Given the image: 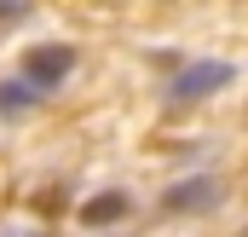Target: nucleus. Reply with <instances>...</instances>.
<instances>
[{"label":"nucleus","instance_id":"nucleus-5","mask_svg":"<svg viewBox=\"0 0 248 237\" xmlns=\"http://www.w3.org/2000/svg\"><path fill=\"white\" fill-rule=\"evenodd\" d=\"M127 203L122 197H98V203H87V220H110V214H122Z\"/></svg>","mask_w":248,"mask_h":237},{"label":"nucleus","instance_id":"nucleus-3","mask_svg":"<svg viewBox=\"0 0 248 237\" xmlns=\"http://www.w3.org/2000/svg\"><path fill=\"white\" fill-rule=\"evenodd\" d=\"M225 197V185L219 179H179L168 197H162V208H173V214H190V208H214Z\"/></svg>","mask_w":248,"mask_h":237},{"label":"nucleus","instance_id":"nucleus-2","mask_svg":"<svg viewBox=\"0 0 248 237\" xmlns=\"http://www.w3.org/2000/svg\"><path fill=\"white\" fill-rule=\"evenodd\" d=\"M69 69H75V52H69V47H29V58H23V81H29L35 93H46V87H58Z\"/></svg>","mask_w":248,"mask_h":237},{"label":"nucleus","instance_id":"nucleus-1","mask_svg":"<svg viewBox=\"0 0 248 237\" xmlns=\"http://www.w3.org/2000/svg\"><path fill=\"white\" fill-rule=\"evenodd\" d=\"M225 81H231V64L202 58V64H190V69H179V75H173L168 99H173V104H196V99H214V93H219Z\"/></svg>","mask_w":248,"mask_h":237},{"label":"nucleus","instance_id":"nucleus-4","mask_svg":"<svg viewBox=\"0 0 248 237\" xmlns=\"http://www.w3.org/2000/svg\"><path fill=\"white\" fill-rule=\"evenodd\" d=\"M35 99H41V93H35L29 81H0V110H12V104L23 110V104H35Z\"/></svg>","mask_w":248,"mask_h":237}]
</instances>
